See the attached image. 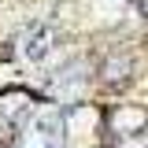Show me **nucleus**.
Segmentation results:
<instances>
[{"mask_svg":"<svg viewBox=\"0 0 148 148\" xmlns=\"http://www.w3.org/2000/svg\"><path fill=\"white\" fill-rule=\"evenodd\" d=\"M137 4H141V11H145V15H148V0H137Z\"/></svg>","mask_w":148,"mask_h":148,"instance_id":"nucleus-1","label":"nucleus"}]
</instances>
